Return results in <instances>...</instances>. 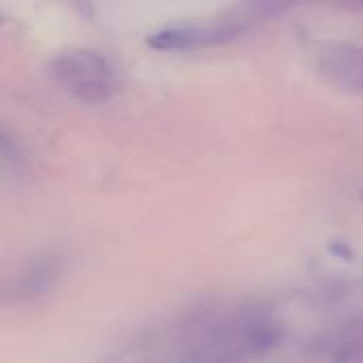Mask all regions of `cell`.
I'll return each mask as SVG.
<instances>
[{"label":"cell","mask_w":363,"mask_h":363,"mask_svg":"<svg viewBox=\"0 0 363 363\" xmlns=\"http://www.w3.org/2000/svg\"><path fill=\"white\" fill-rule=\"evenodd\" d=\"M51 77L85 104H102L117 91L108 60L91 49H66L51 60Z\"/></svg>","instance_id":"obj_1"},{"label":"cell","mask_w":363,"mask_h":363,"mask_svg":"<svg viewBox=\"0 0 363 363\" xmlns=\"http://www.w3.org/2000/svg\"><path fill=\"white\" fill-rule=\"evenodd\" d=\"M245 23L238 19H215V21H189L172 28H164L147 38L149 47L157 51H189L225 43L242 32Z\"/></svg>","instance_id":"obj_2"},{"label":"cell","mask_w":363,"mask_h":363,"mask_svg":"<svg viewBox=\"0 0 363 363\" xmlns=\"http://www.w3.org/2000/svg\"><path fill=\"white\" fill-rule=\"evenodd\" d=\"M323 70L338 85L363 91V51L357 49L336 51L334 55L325 57Z\"/></svg>","instance_id":"obj_3"}]
</instances>
